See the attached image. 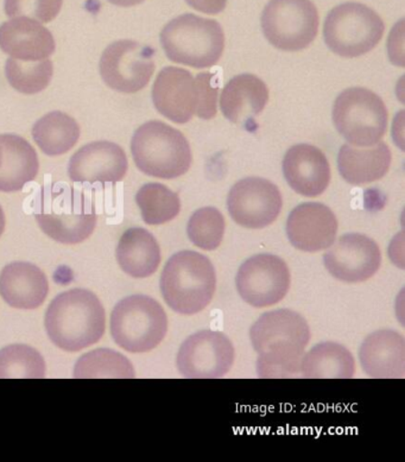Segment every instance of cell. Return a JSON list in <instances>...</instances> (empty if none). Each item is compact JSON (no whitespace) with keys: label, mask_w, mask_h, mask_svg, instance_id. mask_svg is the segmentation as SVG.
I'll return each mask as SVG.
<instances>
[{"label":"cell","mask_w":405,"mask_h":462,"mask_svg":"<svg viewBox=\"0 0 405 462\" xmlns=\"http://www.w3.org/2000/svg\"><path fill=\"white\" fill-rule=\"evenodd\" d=\"M257 352V374L262 379L292 377L301 371V362L310 341L305 318L290 310L262 314L250 329Z\"/></svg>","instance_id":"6da1fadb"},{"label":"cell","mask_w":405,"mask_h":462,"mask_svg":"<svg viewBox=\"0 0 405 462\" xmlns=\"http://www.w3.org/2000/svg\"><path fill=\"white\" fill-rule=\"evenodd\" d=\"M49 339L67 352H78L103 337L106 317L92 291L73 289L62 292L48 307L44 319Z\"/></svg>","instance_id":"7a4b0ae2"},{"label":"cell","mask_w":405,"mask_h":462,"mask_svg":"<svg viewBox=\"0 0 405 462\" xmlns=\"http://www.w3.org/2000/svg\"><path fill=\"white\" fill-rule=\"evenodd\" d=\"M216 275L212 262L195 251L175 254L164 266L161 292L172 310L195 315L211 303L216 294Z\"/></svg>","instance_id":"3957f363"},{"label":"cell","mask_w":405,"mask_h":462,"mask_svg":"<svg viewBox=\"0 0 405 462\" xmlns=\"http://www.w3.org/2000/svg\"><path fill=\"white\" fill-rule=\"evenodd\" d=\"M131 152L137 168L157 179L179 178L193 162L189 143L183 134L159 120L138 127L131 141Z\"/></svg>","instance_id":"277c9868"},{"label":"cell","mask_w":405,"mask_h":462,"mask_svg":"<svg viewBox=\"0 0 405 462\" xmlns=\"http://www.w3.org/2000/svg\"><path fill=\"white\" fill-rule=\"evenodd\" d=\"M161 44L170 61L204 69L219 62L225 35L216 21L187 14L164 26Z\"/></svg>","instance_id":"5b68a950"},{"label":"cell","mask_w":405,"mask_h":462,"mask_svg":"<svg viewBox=\"0 0 405 462\" xmlns=\"http://www.w3.org/2000/svg\"><path fill=\"white\" fill-rule=\"evenodd\" d=\"M168 332V318L156 300L133 295L120 300L111 315V334L119 347L130 353L152 351Z\"/></svg>","instance_id":"8992f818"},{"label":"cell","mask_w":405,"mask_h":462,"mask_svg":"<svg viewBox=\"0 0 405 462\" xmlns=\"http://www.w3.org/2000/svg\"><path fill=\"white\" fill-rule=\"evenodd\" d=\"M384 32L380 14L360 3H345L334 7L324 26L325 42L329 51L347 59L373 51Z\"/></svg>","instance_id":"52a82bcc"},{"label":"cell","mask_w":405,"mask_h":462,"mask_svg":"<svg viewBox=\"0 0 405 462\" xmlns=\"http://www.w3.org/2000/svg\"><path fill=\"white\" fill-rule=\"evenodd\" d=\"M388 110L376 93L354 88L339 94L333 106L337 133L351 145L377 144L388 130Z\"/></svg>","instance_id":"ba28073f"},{"label":"cell","mask_w":405,"mask_h":462,"mask_svg":"<svg viewBox=\"0 0 405 462\" xmlns=\"http://www.w3.org/2000/svg\"><path fill=\"white\" fill-rule=\"evenodd\" d=\"M261 22L262 33L273 47L299 51L317 37L320 18L310 0H270Z\"/></svg>","instance_id":"9c48e42d"},{"label":"cell","mask_w":405,"mask_h":462,"mask_svg":"<svg viewBox=\"0 0 405 462\" xmlns=\"http://www.w3.org/2000/svg\"><path fill=\"white\" fill-rule=\"evenodd\" d=\"M155 71V49L136 41L122 40L105 49L100 74L105 84L122 93H137Z\"/></svg>","instance_id":"30bf717a"},{"label":"cell","mask_w":405,"mask_h":462,"mask_svg":"<svg viewBox=\"0 0 405 462\" xmlns=\"http://www.w3.org/2000/svg\"><path fill=\"white\" fill-rule=\"evenodd\" d=\"M238 294L254 308L281 302L290 288V272L283 259L262 254L243 263L235 277Z\"/></svg>","instance_id":"8fae6325"},{"label":"cell","mask_w":405,"mask_h":462,"mask_svg":"<svg viewBox=\"0 0 405 462\" xmlns=\"http://www.w3.org/2000/svg\"><path fill=\"white\" fill-rule=\"evenodd\" d=\"M235 347L224 333L200 330L187 337L179 349L176 365L182 377L217 379L234 366Z\"/></svg>","instance_id":"7c38bea8"},{"label":"cell","mask_w":405,"mask_h":462,"mask_svg":"<svg viewBox=\"0 0 405 462\" xmlns=\"http://www.w3.org/2000/svg\"><path fill=\"white\" fill-rule=\"evenodd\" d=\"M279 188L262 178H247L231 188L228 212L240 226L261 230L275 223L282 210Z\"/></svg>","instance_id":"4fadbf2b"},{"label":"cell","mask_w":405,"mask_h":462,"mask_svg":"<svg viewBox=\"0 0 405 462\" xmlns=\"http://www.w3.org/2000/svg\"><path fill=\"white\" fill-rule=\"evenodd\" d=\"M324 263L336 280L360 283L376 275L381 268L382 254L373 239L360 233H348L328 247Z\"/></svg>","instance_id":"5bb4252c"},{"label":"cell","mask_w":405,"mask_h":462,"mask_svg":"<svg viewBox=\"0 0 405 462\" xmlns=\"http://www.w3.org/2000/svg\"><path fill=\"white\" fill-rule=\"evenodd\" d=\"M129 162L122 146L99 141L82 146L69 164L70 180L77 183H117L125 178Z\"/></svg>","instance_id":"9a60e30c"},{"label":"cell","mask_w":405,"mask_h":462,"mask_svg":"<svg viewBox=\"0 0 405 462\" xmlns=\"http://www.w3.org/2000/svg\"><path fill=\"white\" fill-rule=\"evenodd\" d=\"M337 220L333 210L318 202H306L289 214V242L305 253L327 250L336 242Z\"/></svg>","instance_id":"2e32d148"},{"label":"cell","mask_w":405,"mask_h":462,"mask_svg":"<svg viewBox=\"0 0 405 462\" xmlns=\"http://www.w3.org/2000/svg\"><path fill=\"white\" fill-rule=\"evenodd\" d=\"M152 101L156 110L172 123H189L198 105L195 78L189 70L166 67L153 84Z\"/></svg>","instance_id":"e0dca14e"},{"label":"cell","mask_w":405,"mask_h":462,"mask_svg":"<svg viewBox=\"0 0 405 462\" xmlns=\"http://www.w3.org/2000/svg\"><path fill=\"white\" fill-rule=\"evenodd\" d=\"M283 174L288 185L306 198L325 193L331 182V167L327 157L309 144H299L288 150L283 160Z\"/></svg>","instance_id":"ac0fdd59"},{"label":"cell","mask_w":405,"mask_h":462,"mask_svg":"<svg viewBox=\"0 0 405 462\" xmlns=\"http://www.w3.org/2000/svg\"><path fill=\"white\" fill-rule=\"evenodd\" d=\"M55 48L54 36L40 22L18 17L0 25V49L11 59L43 61L54 54Z\"/></svg>","instance_id":"d6986e66"},{"label":"cell","mask_w":405,"mask_h":462,"mask_svg":"<svg viewBox=\"0 0 405 462\" xmlns=\"http://www.w3.org/2000/svg\"><path fill=\"white\" fill-rule=\"evenodd\" d=\"M359 360L363 370L371 378H404V337L392 329L377 330L364 340L360 346Z\"/></svg>","instance_id":"ffe728a7"},{"label":"cell","mask_w":405,"mask_h":462,"mask_svg":"<svg viewBox=\"0 0 405 462\" xmlns=\"http://www.w3.org/2000/svg\"><path fill=\"white\" fill-rule=\"evenodd\" d=\"M48 292L46 275L30 263H11L0 273V295L17 310H36L42 306Z\"/></svg>","instance_id":"44dd1931"},{"label":"cell","mask_w":405,"mask_h":462,"mask_svg":"<svg viewBox=\"0 0 405 462\" xmlns=\"http://www.w3.org/2000/svg\"><path fill=\"white\" fill-rule=\"evenodd\" d=\"M391 152L386 143L371 146H341L337 169L350 185L364 186L384 178L391 165Z\"/></svg>","instance_id":"7402d4cb"},{"label":"cell","mask_w":405,"mask_h":462,"mask_svg":"<svg viewBox=\"0 0 405 462\" xmlns=\"http://www.w3.org/2000/svg\"><path fill=\"white\" fill-rule=\"evenodd\" d=\"M3 155L0 161V191L14 193L33 181L40 171L36 150L17 134H0Z\"/></svg>","instance_id":"603a6c76"},{"label":"cell","mask_w":405,"mask_h":462,"mask_svg":"<svg viewBox=\"0 0 405 462\" xmlns=\"http://www.w3.org/2000/svg\"><path fill=\"white\" fill-rule=\"evenodd\" d=\"M269 101L268 86L253 74L237 75L225 86L220 107L230 122L243 125L262 114Z\"/></svg>","instance_id":"cb8c5ba5"},{"label":"cell","mask_w":405,"mask_h":462,"mask_svg":"<svg viewBox=\"0 0 405 462\" xmlns=\"http://www.w3.org/2000/svg\"><path fill=\"white\" fill-rule=\"evenodd\" d=\"M117 261L123 272L131 277L152 276L161 264L159 243L144 228H130L119 240Z\"/></svg>","instance_id":"d4e9b609"},{"label":"cell","mask_w":405,"mask_h":462,"mask_svg":"<svg viewBox=\"0 0 405 462\" xmlns=\"http://www.w3.org/2000/svg\"><path fill=\"white\" fill-rule=\"evenodd\" d=\"M301 372L307 379H351L355 374L354 356L343 345L318 344L303 356Z\"/></svg>","instance_id":"484cf974"},{"label":"cell","mask_w":405,"mask_h":462,"mask_svg":"<svg viewBox=\"0 0 405 462\" xmlns=\"http://www.w3.org/2000/svg\"><path fill=\"white\" fill-rule=\"evenodd\" d=\"M32 137L46 155H65L80 138V126L72 116L63 112H51L37 120L32 127Z\"/></svg>","instance_id":"4316f807"},{"label":"cell","mask_w":405,"mask_h":462,"mask_svg":"<svg viewBox=\"0 0 405 462\" xmlns=\"http://www.w3.org/2000/svg\"><path fill=\"white\" fill-rule=\"evenodd\" d=\"M37 224L49 238L61 244H75L85 242L92 236L97 226L96 209L86 212L61 216V214L41 212L35 214Z\"/></svg>","instance_id":"83f0119b"},{"label":"cell","mask_w":405,"mask_h":462,"mask_svg":"<svg viewBox=\"0 0 405 462\" xmlns=\"http://www.w3.org/2000/svg\"><path fill=\"white\" fill-rule=\"evenodd\" d=\"M136 377L130 360L110 348H99L82 356L74 367V378L99 379Z\"/></svg>","instance_id":"f1b7e54d"},{"label":"cell","mask_w":405,"mask_h":462,"mask_svg":"<svg viewBox=\"0 0 405 462\" xmlns=\"http://www.w3.org/2000/svg\"><path fill=\"white\" fill-rule=\"evenodd\" d=\"M136 202L144 223L148 225L169 223L181 210L179 194L161 183H146L138 190Z\"/></svg>","instance_id":"f546056e"},{"label":"cell","mask_w":405,"mask_h":462,"mask_svg":"<svg viewBox=\"0 0 405 462\" xmlns=\"http://www.w3.org/2000/svg\"><path fill=\"white\" fill-rule=\"evenodd\" d=\"M46 377V362L35 348L26 345H11L0 351V378L42 379Z\"/></svg>","instance_id":"4dcf8cb0"},{"label":"cell","mask_w":405,"mask_h":462,"mask_svg":"<svg viewBox=\"0 0 405 462\" xmlns=\"http://www.w3.org/2000/svg\"><path fill=\"white\" fill-rule=\"evenodd\" d=\"M54 66L51 60L37 62H23L9 59L5 65V75L11 88L22 94H37L44 91L51 84Z\"/></svg>","instance_id":"1f68e13d"},{"label":"cell","mask_w":405,"mask_h":462,"mask_svg":"<svg viewBox=\"0 0 405 462\" xmlns=\"http://www.w3.org/2000/svg\"><path fill=\"white\" fill-rule=\"evenodd\" d=\"M225 219L219 209L205 208L198 209L190 217L187 235L191 243L205 251L216 250L223 242Z\"/></svg>","instance_id":"d6a6232c"},{"label":"cell","mask_w":405,"mask_h":462,"mask_svg":"<svg viewBox=\"0 0 405 462\" xmlns=\"http://www.w3.org/2000/svg\"><path fill=\"white\" fill-rule=\"evenodd\" d=\"M63 0H5L7 17H25L30 20L49 23L59 16Z\"/></svg>","instance_id":"836d02e7"},{"label":"cell","mask_w":405,"mask_h":462,"mask_svg":"<svg viewBox=\"0 0 405 462\" xmlns=\"http://www.w3.org/2000/svg\"><path fill=\"white\" fill-rule=\"evenodd\" d=\"M197 85L198 105L195 115L198 118L208 120L216 116V99L219 93V80L213 73H200L195 78Z\"/></svg>","instance_id":"e575fe53"},{"label":"cell","mask_w":405,"mask_h":462,"mask_svg":"<svg viewBox=\"0 0 405 462\" xmlns=\"http://www.w3.org/2000/svg\"><path fill=\"white\" fill-rule=\"evenodd\" d=\"M194 10L202 14H217L226 9L227 0H186Z\"/></svg>","instance_id":"d590c367"},{"label":"cell","mask_w":405,"mask_h":462,"mask_svg":"<svg viewBox=\"0 0 405 462\" xmlns=\"http://www.w3.org/2000/svg\"><path fill=\"white\" fill-rule=\"evenodd\" d=\"M108 2L117 6L131 7L136 6L138 4L144 3L145 0H108Z\"/></svg>","instance_id":"8d00e7d4"},{"label":"cell","mask_w":405,"mask_h":462,"mask_svg":"<svg viewBox=\"0 0 405 462\" xmlns=\"http://www.w3.org/2000/svg\"><path fill=\"white\" fill-rule=\"evenodd\" d=\"M4 230H5V216H4L2 206H0V236H2Z\"/></svg>","instance_id":"74e56055"},{"label":"cell","mask_w":405,"mask_h":462,"mask_svg":"<svg viewBox=\"0 0 405 462\" xmlns=\"http://www.w3.org/2000/svg\"><path fill=\"white\" fill-rule=\"evenodd\" d=\"M2 155H3V148H2V143H0V161H2Z\"/></svg>","instance_id":"f35d334b"}]
</instances>
